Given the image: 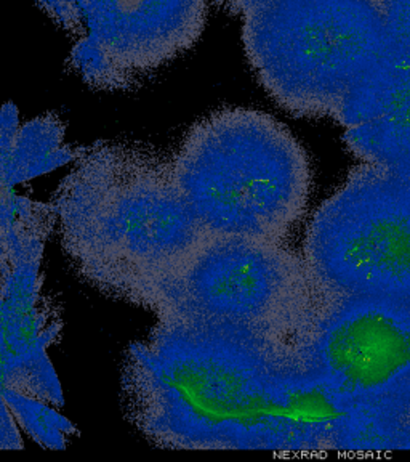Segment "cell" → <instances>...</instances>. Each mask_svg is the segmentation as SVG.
Here are the masks:
<instances>
[{
    "instance_id": "8",
    "label": "cell",
    "mask_w": 410,
    "mask_h": 462,
    "mask_svg": "<svg viewBox=\"0 0 410 462\" xmlns=\"http://www.w3.org/2000/svg\"><path fill=\"white\" fill-rule=\"evenodd\" d=\"M71 39L68 66L95 90H130L191 51L209 0H36Z\"/></svg>"
},
{
    "instance_id": "9",
    "label": "cell",
    "mask_w": 410,
    "mask_h": 462,
    "mask_svg": "<svg viewBox=\"0 0 410 462\" xmlns=\"http://www.w3.org/2000/svg\"><path fill=\"white\" fill-rule=\"evenodd\" d=\"M42 260L0 282V449H23V435L65 449L77 429L61 414L63 392L49 358L63 318L43 291Z\"/></svg>"
},
{
    "instance_id": "2",
    "label": "cell",
    "mask_w": 410,
    "mask_h": 462,
    "mask_svg": "<svg viewBox=\"0 0 410 462\" xmlns=\"http://www.w3.org/2000/svg\"><path fill=\"white\" fill-rule=\"evenodd\" d=\"M50 202L80 280L132 305L215 239L181 195L170 154L138 142L77 148Z\"/></svg>"
},
{
    "instance_id": "13",
    "label": "cell",
    "mask_w": 410,
    "mask_h": 462,
    "mask_svg": "<svg viewBox=\"0 0 410 462\" xmlns=\"http://www.w3.org/2000/svg\"><path fill=\"white\" fill-rule=\"evenodd\" d=\"M212 2L220 5V7H223L224 10H228L231 14L241 16L247 8L253 5V4H257L259 0H212Z\"/></svg>"
},
{
    "instance_id": "15",
    "label": "cell",
    "mask_w": 410,
    "mask_h": 462,
    "mask_svg": "<svg viewBox=\"0 0 410 462\" xmlns=\"http://www.w3.org/2000/svg\"><path fill=\"white\" fill-rule=\"evenodd\" d=\"M396 171L403 173L404 179H405V181L409 183L410 187V162L409 164H405V166L397 167Z\"/></svg>"
},
{
    "instance_id": "3",
    "label": "cell",
    "mask_w": 410,
    "mask_h": 462,
    "mask_svg": "<svg viewBox=\"0 0 410 462\" xmlns=\"http://www.w3.org/2000/svg\"><path fill=\"white\" fill-rule=\"evenodd\" d=\"M173 179L212 238L286 243L313 189L310 156L268 113L224 108L191 125Z\"/></svg>"
},
{
    "instance_id": "5",
    "label": "cell",
    "mask_w": 410,
    "mask_h": 462,
    "mask_svg": "<svg viewBox=\"0 0 410 462\" xmlns=\"http://www.w3.org/2000/svg\"><path fill=\"white\" fill-rule=\"evenodd\" d=\"M316 300L303 255L286 243L215 238L133 305L151 311L160 323L290 346Z\"/></svg>"
},
{
    "instance_id": "12",
    "label": "cell",
    "mask_w": 410,
    "mask_h": 462,
    "mask_svg": "<svg viewBox=\"0 0 410 462\" xmlns=\"http://www.w3.org/2000/svg\"><path fill=\"white\" fill-rule=\"evenodd\" d=\"M388 4V49L387 57L410 66V0H387Z\"/></svg>"
},
{
    "instance_id": "4",
    "label": "cell",
    "mask_w": 410,
    "mask_h": 462,
    "mask_svg": "<svg viewBox=\"0 0 410 462\" xmlns=\"http://www.w3.org/2000/svg\"><path fill=\"white\" fill-rule=\"evenodd\" d=\"M242 18L260 84L296 117H333L387 57V0H259Z\"/></svg>"
},
{
    "instance_id": "10",
    "label": "cell",
    "mask_w": 410,
    "mask_h": 462,
    "mask_svg": "<svg viewBox=\"0 0 410 462\" xmlns=\"http://www.w3.org/2000/svg\"><path fill=\"white\" fill-rule=\"evenodd\" d=\"M65 124L55 115L20 123L14 105L0 108V282L16 268L43 259L57 231L51 202L20 195L18 185L71 164L77 150L65 143Z\"/></svg>"
},
{
    "instance_id": "1",
    "label": "cell",
    "mask_w": 410,
    "mask_h": 462,
    "mask_svg": "<svg viewBox=\"0 0 410 462\" xmlns=\"http://www.w3.org/2000/svg\"><path fill=\"white\" fill-rule=\"evenodd\" d=\"M130 422L169 449L342 451L348 412L303 377L290 346L156 321L127 348Z\"/></svg>"
},
{
    "instance_id": "6",
    "label": "cell",
    "mask_w": 410,
    "mask_h": 462,
    "mask_svg": "<svg viewBox=\"0 0 410 462\" xmlns=\"http://www.w3.org/2000/svg\"><path fill=\"white\" fill-rule=\"evenodd\" d=\"M302 255L317 297L410 300V187L403 173L354 167L311 217Z\"/></svg>"
},
{
    "instance_id": "14",
    "label": "cell",
    "mask_w": 410,
    "mask_h": 462,
    "mask_svg": "<svg viewBox=\"0 0 410 462\" xmlns=\"http://www.w3.org/2000/svg\"><path fill=\"white\" fill-rule=\"evenodd\" d=\"M395 395H403V397L410 398V373L409 375H407V381L404 383V387L401 389V392H397Z\"/></svg>"
},
{
    "instance_id": "11",
    "label": "cell",
    "mask_w": 410,
    "mask_h": 462,
    "mask_svg": "<svg viewBox=\"0 0 410 462\" xmlns=\"http://www.w3.org/2000/svg\"><path fill=\"white\" fill-rule=\"evenodd\" d=\"M360 162L397 169L410 162V66L383 58L337 117Z\"/></svg>"
},
{
    "instance_id": "7",
    "label": "cell",
    "mask_w": 410,
    "mask_h": 462,
    "mask_svg": "<svg viewBox=\"0 0 410 462\" xmlns=\"http://www.w3.org/2000/svg\"><path fill=\"white\" fill-rule=\"evenodd\" d=\"M290 355L348 414L378 403L410 373V300L317 297Z\"/></svg>"
}]
</instances>
